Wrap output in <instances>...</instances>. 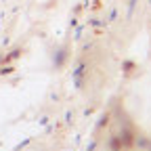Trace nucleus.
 Here are the masks:
<instances>
[{"instance_id":"nucleus-1","label":"nucleus","mask_w":151,"mask_h":151,"mask_svg":"<svg viewBox=\"0 0 151 151\" xmlns=\"http://www.w3.org/2000/svg\"><path fill=\"white\" fill-rule=\"evenodd\" d=\"M84 67H86L84 63L78 65V69H76V73H73V76H76V82H78V86H80V78H82V73H84Z\"/></svg>"},{"instance_id":"nucleus-2","label":"nucleus","mask_w":151,"mask_h":151,"mask_svg":"<svg viewBox=\"0 0 151 151\" xmlns=\"http://www.w3.org/2000/svg\"><path fill=\"white\" fill-rule=\"evenodd\" d=\"M0 17H2V15H0Z\"/></svg>"}]
</instances>
